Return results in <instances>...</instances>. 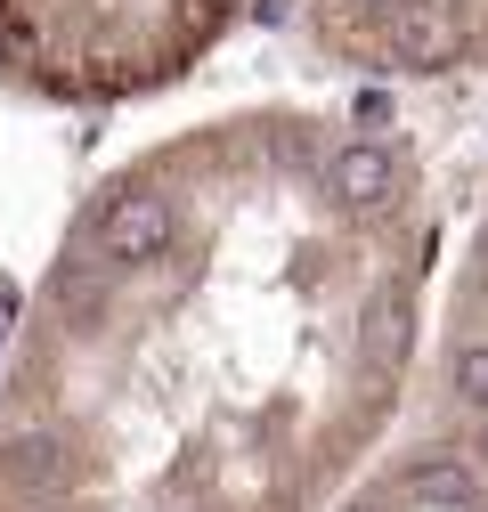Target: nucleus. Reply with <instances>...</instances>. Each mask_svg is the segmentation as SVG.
Returning <instances> with one entry per match:
<instances>
[{
    "label": "nucleus",
    "instance_id": "obj_1",
    "mask_svg": "<svg viewBox=\"0 0 488 512\" xmlns=\"http://www.w3.org/2000/svg\"><path fill=\"white\" fill-rule=\"evenodd\" d=\"M415 131L261 98L114 163L0 358V512H334L432 326Z\"/></svg>",
    "mask_w": 488,
    "mask_h": 512
},
{
    "label": "nucleus",
    "instance_id": "obj_2",
    "mask_svg": "<svg viewBox=\"0 0 488 512\" xmlns=\"http://www.w3.org/2000/svg\"><path fill=\"white\" fill-rule=\"evenodd\" d=\"M261 0H0V90L41 106H139L179 90Z\"/></svg>",
    "mask_w": 488,
    "mask_h": 512
},
{
    "label": "nucleus",
    "instance_id": "obj_3",
    "mask_svg": "<svg viewBox=\"0 0 488 512\" xmlns=\"http://www.w3.org/2000/svg\"><path fill=\"white\" fill-rule=\"evenodd\" d=\"M277 17L366 82H488V0H277Z\"/></svg>",
    "mask_w": 488,
    "mask_h": 512
}]
</instances>
